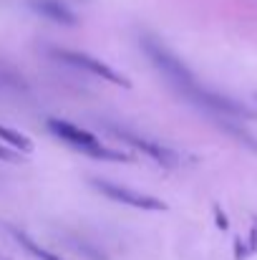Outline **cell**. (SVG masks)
I'll return each instance as SVG.
<instances>
[{"instance_id":"277c9868","label":"cell","mask_w":257,"mask_h":260,"mask_svg":"<svg viewBox=\"0 0 257 260\" xmlns=\"http://www.w3.org/2000/svg\"><path fill=\"white\" fill-rule=\"evenodd\" d=\"M101 194L116 200V202H124L129 207H136V210H149V212H164L167 210V202L152 197V194H144V192H136V189H129V187H121V184H114V182H106V179H93L91 182Z\"/></svg>"},{"instance_id":"52a82bcc","label":"cell","mask_w":257,"mask_h":260,"mask_svg":"<svg viewBox=\"0 0 257 260\" xmlns=\"http://www.w3.org/2000/svg\"><path fill=\"white\" fill-rule=\"evenodd\" d=\"M8 233L13 235V240H15L18 245H23V248H25V250H28L30 255H35V258H38V260H61V258H58V255H53V253H48L46 248H41V245H35V243H33V240H30V238H28L25 233H20V230H15V228H8Z\"/></svg>"},{"instance_id":"9c48e42d","label":"cell","mask_w":257,"mask_h":260,"mask_svg":"<svg viewBox=\"0 0 257 260\" xmlns=\"http://www.w3.org/2000/svg\"><path fill=\"white\" fill-rule=\"evenodd\" d=\"M0 159H3V162H18L20 157H18V154H13L10 149H5V147H0Z\"/></svg>"},{"instance_id":"6da1fadb","label":"cell","mask_w":257,"mask_h":260,"mask_svg":"<svg viewBox=\"0 0 257 260\" xmlns=\"http://www.w3.org/2000/svg\"><path fill=\"white\" fill-rule=\"evenodd\" d=\"M141 48H144V53H146V58L152 61V66L169 81L171 86L176 88L184 99L189 96V91L197 86V81H194V76H192V71L171 53L169 48L159 41V38H154V36H141Z\"/></svg>"},{"instance_id":"3957f363","label":"cell","mask_w":257,"mask_h":260,"mask_svg":"<svg viewBox=\"0 0 257 260\" xmlns=\"http://www.w3.org/2000/svg\"><path fill=\"white\" fill-rule=\"evenodd\" d=\"M53 56H56L58 61L68 63V66L81 69V71H86V74H93V76L106 79L108 84L131 88V81H129L126 76L116 74V71H114L108 63H103V61H98V58H93V56H88V53H81V51H68V48H58V51H53Z\"/></svg>"},{"instance_id":"8992f818","label":"cell","mask_w":257,"mask_h":260,"mask_svg":"<svg viewBox=\"0 0 257 260\" xmlns=\"http://www.w3.org/2000/svg\"><path fill=\"white\" fill-rule=\"evenodd\" d=\"M30 8L35 13H41V15L56 20V23H61V25H76L79 23V18L61 0H30Z\"/></svg>"},{"instance_id":"7a4b0ae2","label":"cell","mask_w":257,"mask_h":260,"mask_svg":"<svg viewBox=\"0 0 257 260\" xmlns=\"http://www.w3.org/2000/svg\"><path fill=\"white\" fill-rule=\"evenodd\" d=\"M48 129L58 137V139H63L66 144H71L74 149H79V152H84L88 157H93V159H111V162H129V157L126 154H121V152H116V149H108V147H103L91 132H86L81 126H76V124H71V121H61V119H48Z\"/></svg>"},{"instance_id":"5b68a950","label":"cell","mask_w":257,"mask_h":260,"mask_svg":"<svg viewBox=\"0 0 257 260\" xmlns=\"http://www.w3.org/2000/svg\"><path fill=\"white\" fill-rule=\"evenodd\" d=\"M111 129L116 132L119 139L129 142L134 149H139L141 154L152 157V159L159 162L162 167H176V165H179V157H176L171 149H167V147H162V144H157V142H152V139H146V137H139V134H134V132H129V129H121V126H111Z\"/></svg>"},{"instance_id":"ba28073f","label":"cell","mask_w":257,"mask_h":260,"mask_svg":"<svg viewBox=\"0 0 257 260\" xmlns=\"http://www.w3.org/2000/svg\"><path fill=\"white\" fill-rule=\"evenodd\" d=\"M0 142L10 144V147L18 149V152H30V149H33V142H30L25 134H20V132H15V129H8V126H3V124H0Z\"/></svg>"}]
</instances>
